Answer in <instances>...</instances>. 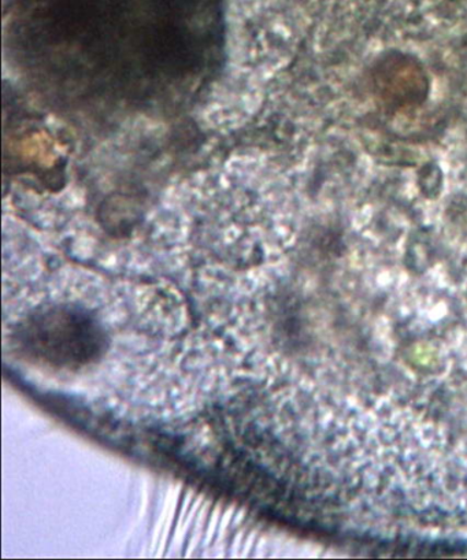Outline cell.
Returning <instances> with one entry per match:
<instances>
[{
	"label": "cell",
	"instance_id": "obj_1",
	"mask_svg": "<svg viewBox=\"0 0 467 560\" xmlns=\"http://www.w3.org/2000/svg\"><path fill=\"white\" fill-rule=\"evenodd\" d=\"M32 355L59 368H79L100 355L103 336L89 315L74 308H51L35 315L23 329Z\"/></svg>",
	"mask_w": 467,
	"mask_h": 560
}]
</instances>
